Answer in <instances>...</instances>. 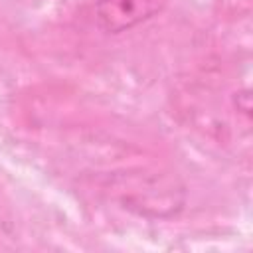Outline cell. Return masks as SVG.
Returning a JSON list of instances; mask_svg holds the SVG:
<instances>
[{
    "instance_id": "1",
    "label": "cell",
    "mask_w": 253,
    "mask_h": 253,
    "mask_svg": "<svg viewBox=\"0 0 253 253\" xmlns=\"http://www.w3.org/2000/svg\"><path fill=\"white\" fill-rule=\"evenodd\" d=\"M166 2L168 0H97L93 18L99 30L121 34L158 16L166 8Z\"/></svg>"
}]
</instances>
